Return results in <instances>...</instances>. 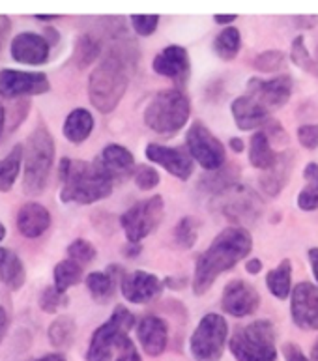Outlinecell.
Returning <instances> with one entry per match:
<instances>
[{"mask_svg":"<svg viewBox=\"0 0 318 361\" xmlns=\"http://www.w3.org/2000/svg\"><path fill=\"white\" fill-rule=\"evenodd\" d=\"M135 47L128 44L113 45L105 54V59L92 70L88 77V99L92 107L102 114L113 113L122 102L128 85H130L131 70L137 66Z\"/></svg>","mask_w":318,"mask_h":361,"instance_id":"6da1fadb","label":"cell"},{"mask_svg":"<svg viewBox=\"0 0 318 361\" xmlns=\"http://www.w3.org/2000/svg\"><path fill=\"white\" fill-rule=\"evenodd\" d=\"M251 249L253 238L243 226H228L221 234H217L210 247L202 251L197 259L193 275L195 294L202 296L223 271L234 268L251 253Z\"/></svg>","mask_w":318,"mask_h":361,"instance_id":"7a4b0ae2","label":"cell"},{"mask_svg":"<svg viewBox=\"0 0 318 361\" xmlns=\"http://www.w3.org/2000/svg\"><path fill=\"white\" fill-rule=\"evenodd\" d=\"M60 200L75 204H94L113 193L114 182L97 161H79L64 157L59 167Z\"/></svg>","mask_w":318,"mask_h":361,"instance_id":"3957f363","label":"cell"},{"mask_svg":"<svg viewBox=\"0 0 318 361\" xmlns=\"http://www.w3.org/2000/svg\"><path fill=\"white\" fill-rule=\"evenodd\" d=\"M56 145L51 131L45 126H38L28 135L23 156V191L30 197L44 193L53 171Z\"/></svg>","mask_w":318,"mask_h":361,"instance_id":"277c9868","label":"cell"},{"mask_svg":"<svg viewBox=\"0 0 318 361\" xmlns=\"http://www.w3.org/2000/svg\"><path fill=\"white\" fill-rule=\"evenodd\" d=\"M191 105L178 88H165L152 97L145 111V122L159 135H173L188 124Z\"/></svg>","mask_w":318,"mask_h":361,"instance_id":"5b68a950","label":"cell"},{"mask_svg":"<svg viewBox=\"0 0 318 361\" xmlns=\"http://www.w3.org/2000/svg\"><path fill=\"white\" fill-rule=\"evenodd\" d=\"M231 352L238 361H275V328L270 320H255L231 337Z\"/></svg>","mask_w":318,"mask_h":361,"instance_id":"8992f818","label":"cell"},{"mask_svg":"<svg viewBox=\"0 0 318 361\" xmlns=\"http://www.w3.org/2000/svg\"><path fill=\"white\" fill-rule=\"evenodd\" d=\"M135 326V317L124 305H116L107 322L94 331L87 350V361H111L122 341Z\"/></svg>","mask_w":318,"mask_h":361,"instance_id":"52a82bcc","label":"cell"},{"mask_svg":"<svg viewBox=\"0 0 318 361\" xmlns=\"http://www.w3.org/2000/svg\"><path fill=\"white\" fill-rule=\"evenodd\" d=\"M227 337V320L217 313L204 314L189 341L191 354L197 361H219L225 352Z\"/></svg>","mask_w":318,"mask_h":361,"instance_id":"ba28073f","label":"cell"},{"mask_svg":"<svg viewBox=\"0 0 318 361\" xmlns=\"http://www.w3.org/2000/svg\"><path fill=\"white\" fill-rule=\"evenodd\" d=\"M216 204L217 210L221 212L228 221L238 223V225L255 223L264 210V204L257 191L245 183H234L221 193H217Z\"/></svg>","mask_w":318,"mask_h":361,"instance_id":"9c48e42d","label":"cell"},{"mask_svg":"<svg viewBox=\"0 0 318 361\" xmlns=\"http://www.w3.org/2000/svg\"><path fill=\"white\" fill-rule=\"evenodd\" d=\"M163 212H165V202L159 195L140 200L131 206L130 210H126L120 216V225L124 228L128 242L139 245L140 240L156 232L163 219Z\"/></svg>","mask_w":318,"mask_h":361,"instance_id":"30bf717a","label":"cell"},{"mask_svg":"<svg viewBox=\"0 0 318 361\" xmlns=\"http://www.w3.org/2000/svg\"><path fill=\"white\" fill-rule=\"evenodd\" d=\"M185 148L189 156L193 157V161L199 163L208 173L225 167V146L202 122H195L188 130Z\"/></svg>","mask_w":318,"mask_h":361,"instance_id":"8fae6325","label":"cell"},{"mask_svg":"<svg viewBox=\"0 0 318 361\" xmlns=\"http://www.w3.org/2000/svg\"><path fill=\"white\" fill-rule=\"evenodd\" d=\"M49 88L51 82L44 71L0 70V96L6 99L42 96Z\"/></svg>","mask_w":318,"mask_h":361,"instance_id":"7c38bea8","label":"cell"},{"mask_svg":"<svg viewBox=\"0 0 318 361\" xmlns=\"http://www.w3.org/2000/svg\"><path fill=\"white\" fill-rule=\"evenodd\" d=\"M247 96L268 111H275L286 105L292 96V77L279 75L274 79H257L253 77L247 85Z\"/></svg>","mask_w":318,"mask_h":361,"instance_id":"4fadbf2b","label":"cell"},{"mask_svg":"<svg viewBox=\"0 0 318 361\" xmlns=\"http://www.w3.org/2000/svg\"><path fill=\"white\" fill-rule=\"evenodd\" d=\"M260 296L251 283L242 279L231 281L221 296V307L231 317L243 318L253 314L259 309Z\"/></svg>","mask_w":318,"mask_h":361,"instance_id":"5bb4252c","label":"cell"},{"mask_svg":"<svg viewBox=\"0 0 318 361\" xmlns=\"http://www.w3.org/2000/svg\"><path fill=\"white\" fill-rule=\"evenodd\" d=\"M146 157L152 163L161 165L167 173L180 180H188L193 174V157L182 146H163L157 142L146 146Z\"/></svg>","mask_w":318,"mask_h":361,"instance_id":"9a60e30c","label":"cell"},{"mask_svg":"<svg viewBox=\"0 0 318 361\" xmlns=\"http://www.w3.org/2000/svg\"><path fill=\"white\" fill-rule=\"evenodd\" d=\"M291 313L296 326L303 329H318V286L313 283H300L294 286L291 300Z\"/></svg>","mask_w":318,"mask_h":361,"instance_id":"2e32d148","label":"cell"},{"mask_svg":"<svg viewBox=\"0 0 318 361\" xmlns=\"http://www.w3.org/2000/svg\"><path fill=\"white\" fill-rule=\"evenodd\" d=\"M49 53H51V44L45 39L44 34L38 32L17 34L10 44L11 59L19 64H45L49 60Z\"/></svg>","mask_w":318,"mask_h":361,"instance_id":"e0dca14e","label":"cell"},{"mask_svg":"<svg viewBox=\"0 0 318 361\" xmlns=\"http://www.w3.org/2000/svg\"><path fill=\"white\" fill-rule=\"evenodd\" d=\"M163 283L159 277L148 271H124L120 277V290L130 303H148L161 292Z\"/></svg>","mask_w":318,"mask_h":361,"instance_id":"ac0fdd59","label":"cell"},{"mask_svg":"<svg viewBox=\"0 0 318 361\" xmlns=\"http://www.w3.org/2000/svg\"><path fill=\"white\" fill-rule=\"evenodd\" d=\"M137 339L148 356H161L169 343L167 322L156 314H146L137 324Z\"/></svg>","mask_w":318,"mask_h":361,"instance_id":"d6986e66","label":"cell"},{"mask_svg":"<svg viewBox=\"0 0 318 361\" xmlns=\"http://www.w3.org/2000/svg\"><path fill=\"white\" fill-rule=\"evenodd\" d=\"M232 116H234V122H236L238 130L242 131H251L259 130L262 131L266 126L270 124V111L264 109L259 102H255L251 96H240L236 97L231 105Z\"/></svg>","mask_w":318,"mask_h":361,"instance_id":"ffe728a7","label":"cell"},{"mask_svg":"<svg viewBox=\"0 0 318 361\" xmlns=\"http://www.w3.org/2000/svg\"><path fill=\"white\" fill-rule=\"evenodd\" d=\"M113 182H126L131 174H135V157L126 146L107 145L96 159Z\"/></svg>","mask_w":318,"mask_h":361,"instance_id":"44dd1931","label":"cell"},{"mask_svg":"<svg viewBox=\"0 0 318 361\" xmlns=\"http://www.w3.org/2000/svg\"><path fill=\"white\" fill-rule=\"evenodd\" d=\"M154 71L173 81L182 82L189 75V54L180 45H169L157 54L152 64Z\"/></svg>","mask_w":318,"mask_h":361,"instance_id":"7402d4cb","label":"cell"},{"mask_svg":"<svg viewBox=\"0 0 318 361\" xmlns=\"http://www.w3.org/2000/svg\"><path fill=\"white\" fill-rule=\"evenodd\" d=\"M17 231L25 238H39L51 226V214L39 202H25L16 217Z\"/></svg>","mask_w":318,"mask_h":361,"instance_id":"603a6c76","label":"cell"},{"mask_svg":"<svg viewBox=\"0 0 318 361\" xmlns=\"http://www.w3.org/2000/svg\"><path fill=\"white\" fill-rule=\"evenodd\" d=\"M124 270L118 266H109L107 271H92L87 275V288L90 290V296L97 303L109 302L114 296L116 283L120 285V277Z\"/></svg>","mask_w":318,"mask_h":361,"instance_id":"cb8c5ba5","label":"cell"},{"mask_svg":"<svg viewBox=\"0 0 318 361\" xmlns=\"http://www.w3.org/2000/svg\"><path fill=\"white\" fill-rule=\"evenodd\" d=\"M27 281V270L19 255L13 253L11 249L0 247V283L10 288V290H19Z\"/></svg>","mask_w":318,"mask_h":361,"instance_id":"d4e9b609","label":"cell"},{"mask_svg":"<svg viewBox=\"0 0 318 361\" xmlns=\"http://www.w3.org/2000/svg\"><path fill=\"white\" fill-rule=\"evenodd\" d=\"M92 130H94V116L87 109H73L64 120L62 126V133L70 142L73 145H81L90 137Z\"/></svg>","mask_w":318,"mask_h":361,"instance_id":"484cf974","label":"cell"},{"mask_svg":"<svg viewBox=\"0 0 318 361\" xmlns=\"http://www.w3.org/2000/svg\"><path fill=\"white\" fill-rule=\"evenodd\" d=\"M292 163H294V157H292L291 152L288 154L283 152V154H279V159H277L274 167L262 173V176H260V188L264 189L270 197L279 195L281 189L285 188L286 180L291 176Z\"/></svg>","mask_w":318,"mask_h":361,"instance_id":"4316f807","label":"cell"},{"mask_svg":"<svg viewBox=\"0 0 318 361\" xmlns=\"http://www.w3.org/2000/svg\"><path fill=\"white\" fill-rule=\"evenodd\" d=\"M279 159V154H275L271 148L270 137L264 131H257L249 140V163L259 171H270Z\"/></svg>","mask_w":318,"mask_h":361,"instance_id":"83f0119b","label":"cell"},{"mask_svg":"<svg viewBox=\"0 0 318 361\" xmlns=\"http://www.w3.org/2000/svg\"><path fill=\"white\" fill-rule=\"evenodd\" d=\"M25 146L16 145L4 159H0V193H8L23 171Z\"/></svg>","mask_w":318,"mask_h":361,"instance_id":"f1b7e54d","label":"cell"},{"mask_svg":"<svg viewBox=\"0 0 318 361\" xmlns=\"http://www.w3.org/2000/svg\"><path fill=\"white\" fill-rule=\"evenodd\" d=\"M77 335V324L71 317H59L54 318L51 326L47 329V339L49 343L59 348V350H64V348H70L73 345Z\"/></svg>","mask_w":318,"mask_h":361,"instance_id":"f546056e","label":"cell"},{"mask_svg":"<svg viewBox=\"0 0 318 361\" xmlns=\"http://www.w3.org/2000/svg\"><path fill=\"white\" fill-rule=\"evenodd\" d=\"M268 290L279 300H286L292 292V262L288 259L281 260V264L266 275Z\"/></svg>","mask_w":318,"mask_h":361,"instance_id":"4dcf8cb0","label":"cell"},{"mask_svg":"<svg viewBox=\"0 0 318 361\" xmlns=\"http://www.w3.org/2000/svg\"><path fill=\"white\" fill-rule=\"evenodd\" d=\"M53 279L54 288L62 292V294H66L71 286L79 285L82 281V266L77 264V262H73L70 259L60 260L59 264L54 266Z\"/></svg>","mask_w":318,"mask_h":361,"instance_id":"1f68e13d","label":"cell"},{"mask_svg":"<svg viewBox=\"0 0 318 361\" xmlns=\"http://www.w3.org/2000/svg\"><path fill=\"white\" fill-rule=\"evenodd\" d=\"M307 185L298 195V206L305 212H313L318 208V165L317 163H307L303 171Z\"/></svg>","mask_w":318,"mask_h":361,"instance_id":"d6a6232c","label":"cell"},{"mask_svg":"<svg viewBox=\"0 0 318 361\" xmlns=\"http://www.w3.org/2000/svg\"><path fill=\"white\" fill-rule=\"evenodd\" d=\"M236 174L238 169L234 165H227V167L217 169V171H212L206 176H202L200 180V188L206 189V191H210V193L217 195L225 191L227 188L234 185L236 183Z\"/></svg>","mask_w":318,"mask_h":361,"instance_id":"836d02e7","label":"cell"},{"mask_svg":"<svg viewBox=\"0 0 318 361\" xmlns=\"http://www.w3.org/2000/svg\"><path fill=\"white\" fill-rule=\"evenodd\" d=\"M240 45H242V36H240V30L234 27H227L214 39V51L223 60L236 59Z\"/></svg>","mask_w":318,"mask_h":361,"instance_id":"e575fe53","label":"cell"},{"mask_svg":"<svg viewBox=\"0 0 318 361\" xmlns=\"http://www.w3.org/2000/svg\"><path fill=\"white\" fill-rule=\"evenodd\" d=\"M99 53H102V44L94 36H90V34H85V36L77 39L73 59H75L79 68H87L92 62H96Z\"/></svg>","mask_w":318,"mask_h":361,"instance_id":"d590c367","label":"cell"},{"mask_svg":"<svg viewBox=\"0 0 318 361\" xmlns=\"http://www.w3.org/2000/svg\"><path fill=\"white\" fill-rule=\"evenodd\" d=\"M96 255V247L88 240H85V238H77V240H73L68 245V259L77 262V264H81L82 268L90 264V262H94Z\"/></svg>","mask_w":318,"mask_h":361,"instance_id":"8d00e7d4","label":"cell"},{"mask_svg":"<svg viewBox=\"0 0 318 361\" xmlns=\"http://www.w3.org/2000/svg\"><path fill=\"white\" fill-rule=\"evenodd\" d=\"M291 59H292V62L298 66V68H302V70L309 71V73H313V75H318V66H317V62L313 60V56L309 54L307 47H305V39H303V36H298V38L292 42Z\"/></svg>","mask_w":318,"mask_h":361,"instance_id":"74e56055","label":"cell"},{"mask_svg":"<svg viewBox=\"0 0 318 361\" xmlns=\"http://www.w3.org/2000/svg\"><path fill=\"white\" fill-rule=\"evenodd\" d=\"M70 303V298L59 292L53 286H45L44 292H42V296H39V309L47 314H54L59 309L66 307Z\"/></svg>","mask_w":318,"mask_h":361,"instance_id":"f35d334b","label":"cell"},{"mask_svg":"<svg viewBox=\"0 0 318 361\" xmlns=\"http://www.w3.org/2000/svg\"><path fill=\"white\" fill-rule=\"evenodd\" d=\"M199 238V232H197V226H195L193 219L191 217H183L180 219L176 228H174V242L176 245L182 249H191Z\"/></svg>","mask_w":318,"mask_h":361,"instance_id":"ab89813d","label":"cell"},{"mask_svg":"<svg viewBox=\"0 0 318 361\" xmlns=\"http://www.w3.org/2000/svg\"><path fill=\"white\" fill-rule=\"evenodd\" d=\"M285 53L279 51V49H270V51H264L260 53L257 59H255V68L259 71H264V73H271V71L281 70V66L285 64Z\"/></svg>","mask_w":318,"mask_h":361,"instance_id":"60d3db41","label":"cell"},{"mask_svg":"<svg viewBox=\"0 0 318 361\" xmlns=\"http://www.w3.org/2000/svg\"><path fill=\"white\" fill-rule=\"evenodd\" d=\"M135 183L142 191H150L159 183V173L150 165H137L135 169Z\"/></svg>","mask_w":318,"mask_h":361,"instance_id":"b9f144b4","label":"cell"},{"mask_svg":"<svg viewBox=\"0 0 318 361\" xmlns=\"http://www.w3.org/2000/svg\"><path fill=\"white\" fill-rule=\"evenodd\" d=\"M131 25L139 36H150L159 25V16H131Z\"/></svg>","mask_w":318,"mask_h":361,"instance_id":"7bdbcfd3","label":"cell"},{"mask_svg":"<svg viewBox=\"0 0 318 361\" xmlns=\"http://www.w3.org/2000/svg\"><path fill=\"white\" fill-rule=\"evenodd\" d=\"M298 140L303 148L314 150L318 148V124H303L298 128Z\"/></svg>","mask_w":318,"mask_h":361,"instance_id":"ee69618b","label":"cell"},{"mask_svg":"<svg viewBox=\"0 0 318 361\" xmlns=\"http://www.w3.org/2000/svg\"><path fill=\"white\" fill-rule=\"evenodd\" d=\"M116 361H142L135 343L130 339V335L122 341V345H120L118 352H116Z\"/></svg>","mask_w":318,"mask_h":361,"instance_id":"f6af8a7d","label":"cell"},{"mask_svg":"<svg viewBox=\"0 0 318 361\" xmlns=\"http://www.w3.org/2000/svg\"><path fill=\"white\" fill-rule=\"evenodd\" d=\"M285 357H286V361H311L303 356L302 350H300L296 345H292V343L285 345Z\"/></svg>","mask_w":318,"mask_h":361,"instance_id":"bcb514c9","label":"cell"},{"mask_svg":"<svg viewBox=\"0 0 318 361\" xmlns=\"http://www.w3.org/2000/svg\"><path fill=\"white\" fill-rule=\"evenodd\" d=\"M8 326H10V318H8L6 309L0 305V343H2V339H4L6 331H8Z\"/></svg>","mask_w":318,"mask_h":361,"instance_id":"7dc6e473","label":"cell"},{"mask_svg":"<svg viewBox=\"0 0 318 361\" xmlns=\"http://www.w3.org/2000/svg\"><path fill=\"white\" fill-rule=\"evenodd\" d=\"M260 270H262V260L260 259H251L245 262V271H247V274L257 275Z\"/></svg>","mask_w":318,"mask_h":361,"instance_id":"c3c4849f","label":"cell"},{"mask_svg":"<svg viewBox=\"0 0 318 361\" xmlns=\"http://www.w3.org/2000/svg\"><path fill=\"white\" fill-rule=\"evenodd\" d=\"M11 30V21H10V17H6V16H0V42L10 34Z\"/></svg>","mask_w":318,"mask_h":361,"instance_id":"681fc988","label":"cell"},{"mask_svg":"<svg viewBox=\"0 0 318 361\" xmlns=\"http://www.w3.org/2000/svg\"><path fill=\"white\" fill-rule=\"evenodd\" d=\"M309 260H311V268H313V274L318 283V247L309 249Z\"/></svg>","mask_w":318,"mask_h":361,"instance_id":"f907efd6","label":"cell"},{"mask_svg":"<svg viewBox=\"0 0 318 361\" xmlns=\"http://www.w3.org/2000/svg\"><path fill=\"white\" fill-rule=\"evenodd\" d=\"M30 361H68V360H66L64 354H60V352H53V354H45V356L36 357V360H30Z\"/></svg>","mask_w":318,"mask_h":361,"instance_id":"816d5d0a","label":"cell"},{"mask_svg":"<svg viewBox=\"0 0 318 361\" xmlns=\"http://www.w3.org/2000/svg\"><path fill=\"white\" fill-rule=\"evenodd\" d=\"M228 145H231V148L236 152V154L243 152V142H242V139H238V137H232V139L228 140Z\"/></svg>","mask_w":318,"mask_h":361,"instance_id":"f5cc1de1","label":"cell"},{"mask_svg":"<svg viewBox=\"0 0 318 361\" xmlns=\"http://www.w3.org/2000/svg\"><path fill=\"white\" fill-rule=\"evenodd\" d=\"M214 19H216V21L219 23V25H228V23L236 21L238 16H234V13H231V16H216V17H214Z\"/></svg>","mask_w":318,"mask_h":361,"instance_id":"db71d44e","label":"cell"},{"mask_svg":"<svg viewBox=\"0 0 318 361\" xmlns=\"http://www.w3.org/2000/svg\"><path fill=\"white\" fill-rule=\"evenodd\" d=\"M47 34L49 36H45V39H47L49 44L53 45V44H59V32H56V30H53V28H49L47 30Z\"/></svg>","mask_w":318,"mask_h":361,"instance_id":"11a10c76","label":"cell"},{"mask_svg":"<svg viewBox=\"0 0 318 361\" xmlns=\"http://www.w3.org/2000/svg\"><path fill=\"white\" fill-rule=\"evenodd\" d=\"M6 126V109L2 107V103H0V135H2V131H4Z\"/></svg>","mask_w":318,"mask_h":361,"instance_id":"9f6ffc18","label":"cell"},{"mask_svg":"<svg viewBox=\"0 0 318 361\" xmlns=\"http://www.w3.org/2000/svg\"><path fill=\"white\" fill-rule=\"evenodd\" d=\"M36 19H38V21H54V19H59L60 16H42V13H36Z\"/></svg>","mask_w":318,"mask_h":361,"instance_id":"6f0895ef","label":"cell"},{"mask_svg":"<svg viewBox=\"0 0 318 361\" xmlns=\"http://www.w3.org/2000/svg\"><path fill=\"white\" fill-rule=\"evenodd\" d=\"M311 361H318V339L314 341L313 350H311Z\"/></svg>","mask_w":318,"mask_h":361,"instance_id":"680465c9","label":"cell"},{"mask_svg":"<svg viewBox=\"0 0 318 361\" xmlns=\"http://www.w3.org/2000/svg\"><path fill=\"white\" fill-rule=\"evenodd\" d=\"M4 238H6V226L0 223V242H2Z\"/></svg>","mask_w":318,"mask_h":361,"instance_id":"91938a15","label":"cell"},{"mask_svg":"<svg viewBox=\"0 0 318 361\" xmlns=\"http://www.w3.org/2000/svg\"><path fill=\"white\" fill-rule=\"evenodd\" d=\"M0 45H2V42H0Z\"/></svg>","mask_w":318,"mask_h":361,"instance_id":"94428289","label":"cell"}]
</instances>
